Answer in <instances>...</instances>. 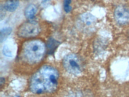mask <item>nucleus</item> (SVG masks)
<instances>
[{
    "label": "nucleus",
    "instance_id": "9d476101",
    "mask_svg": "<svg viewBox=\"0 0 129 97\" xmlns=\"http://www.w3.org/2000/svg\"><path fill=\"white\" fill-rule=\"evenodd\" d=\"M12 32V29L11 27H7L3 28L1 30V36L0 40L1 42L4 41Z\"/></svg>",
    "mask_w": 129,
    "mask_h": 97
},
{
    "label": "nucleus",
    "instance_id": "f03ea898",
    "mask_svg": "<svg viewBox=\"0 0 129 97\" xmlns=\"http://www.w3.org/2000/svg\"><path fill=\"white\" fill-rule=\"evenodd\" d=\"M46 91L52 92L58 85V74L56 69L49 66L42 67L38 72Z\"/></svg>",
    "mask_w": 129,
    "mask_h": 97
},
{
    "label": "nucleus",
    "instance_id": "1a4fd4ad",
    "mask_svg": "<svg viewBox=\"0 0 129 97\" xmlns=\"http://www.w3.org/2000/svg\"><path fill=\"white\" fill-rule=\"evenodd\" d=\"M19 5L18 0H9L4 5V8L7 11L13 12L15 11Z\"/></svg>",
    "mask_w": 129,
    "mask_h": 97
},
{
    "label": "nucleus",
    "instance_id": "f257e3e1",
    "mask_svg": "<svg viewBox=\"0 0 129 97\" xmlns=\"http://www.w3.org/2000/svg\"><path fill=\"white\" fill-rule=\"evenodd\" d=\"M25 55L28 60L36 63L40 61L44 55L45 46L39 40H33L25 44L24 47Z\"/></svg>",
    "mask_w": 129,
    "mask_h": 97
},
{
    "label": "nucleus",
    "instance_id": "0eeeda50",
    "mask_svg": "<svg viewBox=\"0 0 129 97\" xmlns=\"http://www.w3.org/2000/svg\"><path fill=\"white\" fill-rule=\"evenodd\" d=\"M37 13V8L34 5H30L27 7L25 11L26 18L30 21H35V16Z\"/></svg>",
    "mask_w": 129,
    "mask_h": 97
},
{
    "label": "nucleus",
    "instance_id": "6e6552de",
    "mask_svg": "<svg viewBox=\"0 0 129 97\" xmlns=\"http://www.w3.org/2000/svg\"><path fill=\"white\" fill-rule=\"evenodd\" d=\"M15 51V45L13 43L8 42L5 44L3 48V53L8 57H12Z\"/></svg>",
    "mask_w": 129,
    "mask_h": 97
},
{
    "label": "nucleus",
    "instance_id": "f8f14e48",
    "mask_svg": "<svg viewBox=\"0 0 129 97\" xmlns=\"http://www.w3.org/2000/svg\"><path fill=\"white\" fill-rule=\"evenodd\" d=\"M64 10L66 13H69L72 10V7L70 5H64Z\"/></svg>",
    "mask_w": 129,
    "mask_h": 97
},
{
    "label": "nucleus",
    "instance_id": "9b49d317",
    "mask_svg": "<svg viewBox=\"0 0 129 97\" xmlns=\"http://www.w3.org/2000/svg\"><path fill=\"white\" fill-rule=\"evenodd\" d=\"M58 42L53 39L51 38L49 39L47 44L48 52L50 54H52L58 45Z\"/></svg>",
    "mask_w": 129,
    "mask_h": 97
},
{
    "label": "nucleus",
    "instance_id": "39448f33",
    "mask_svg": "<svg viewBox=\"0 0 129 97\" xmlns=\"http://www.w3.org/2000/svg\"><path fill=\"white\" fill-rule=\"evenodd\" d=\"M114 17L117 22L120 25H126L129 23V7L120 5L115 9Z\"/></svg>",
    "mask_w": 129,
    "mask_h": 97
},
{
    "label": "nucleus",
    "instance_id": "7ed1b4c3",
    "mask_svg": "<svg viewBox=\"0 0 129 97\" xmlns=\"http://www.w3.org/2000/svg\"><path fill=\"white\" fill-rule=\"evenodd\" d=\"M63 63L66 69L70 73L76 75L82 71V64L75 55L72 54L66 55L64 58Z\"/></svg>",
    "mask_w": 129,
    "mask_h": 97
},
{
    "label": "nucleus",
    "instance_id": "423d86ee",
    "mask_svg": "<svg viewBox=\"0 0 129 97\" xmlns=\"http://www.w3.org/2000/svg\"><path fill=\"white\" fill-rule=\"evenodd\" d=\"M81 19L83 23L87 27L94 25L96 21L95 17L88 13L83 14L81 16Z\"/></svg>",
    "mask_w": 129,
    "mask_h": 97
},
{
    "label": "nucleus",
    "instance_id": "20e7f679",
    "mask_svg": "<svg viewBox=\"0 0 129 97\" xmlns=\"http://www.w3.org/2000/svg\"><path fill=\"white\" fill-rule=\"evenodd\" d=\"M40 32V28L35 21L24 23L18 30V34L23 38H30L37 35Z\"/></svg>",
    "mask_w": 129,
    "mask_h": 97
},
{
    "label": "nucleus",
    "instance_id": "4468645a",
    "mask_svg": "<svg viewBox=\"0 0 129 97\" xmlns=\"http://www.w3.org/2000/svg\"><path fill=\"white\" fill-rule=\"evenodd\" d=\"M42 1L43 2H46L47 1H49V0H42Z\"/></svg>",
    "mask_w": 129,
    "mask_h": 97
},
{
    "label": "nucleus",
    "instance_id": "ddd939ff",
    "mask_svg": "<svg viewBox=\"0 0 129 97\" xmlns=\"http://www.w3.org/2000/svg\"><path fill=\"white\" fill-rule=\"evenodd\" d=\"M71 2V0H64V5H69Z\"/></svg>",
    "mask_w": 129,
    "mask_h": 97
}]
</instances>
